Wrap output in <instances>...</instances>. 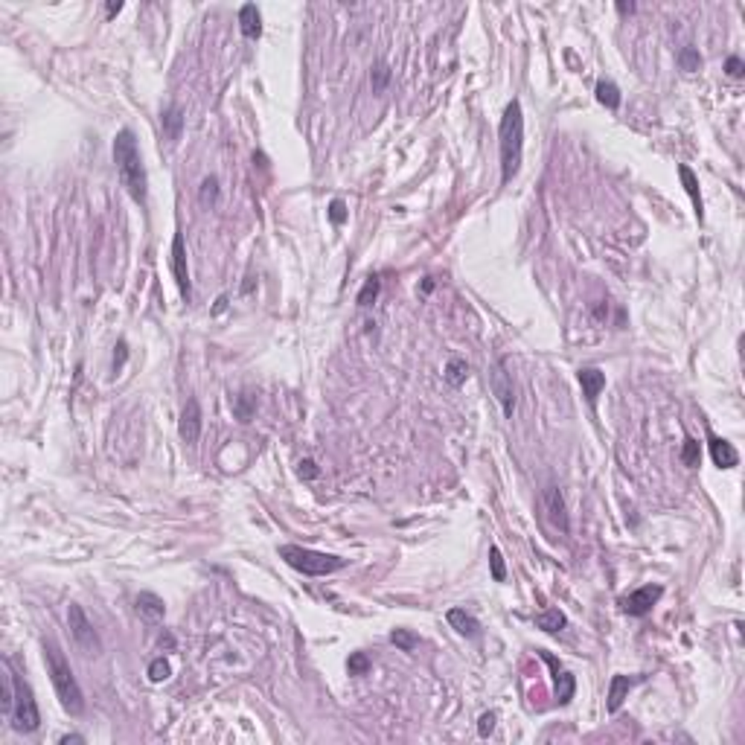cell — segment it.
Here are the masks:
<instances>
[{
	"instance_id": "6da1fadb",
	"label": "cell",
	"mask_w": 745,
	"mask_h": 745,
	"mask_svg": "<svg viewBox=\"0 0 745 745\" xmlns=\"http://www.w3.org/2000/svg\"><path fill=\"white\" fill-rule=\"evenodd\" d=\"M498 149H501V184L507 186L518 175L524 157V111L518 100H510L507 108H503L498 126Z\"/></svg>"
},
{
	"instance_id": "7a4b0ae2",
	"label": "cell",
	"mask_w": 745,
	"mask_h": 745,
	"mask_svg": "<svg viewBox=\"0 0 745 745\" xmlns=\"http://www.w3.org/2000/svg\"><path fill=\"white\" fill-rule=\"evenodd\" d=\"M114 163H117V175L123 181L126 192L143 207L149 198V178H146V166H143L134 131L123 129L114 137Z\"/></svg>"
},
{
	"instance_id": "3957f363",
	"label": "cell",
	"mask_w": 745,
	"mask_h": 745,
	"mask_svg": "<svg viewBox=\"0 0 745 745\" xmlns=\"http://www.w3.org/2000/svg\"><path fill=\"white\" fill-rule=\"evenodd\" d=\"M44 664H47V672H50V679H53V687H56L61 708L70 716H82L85 713V693H82L73 669H70L61 646L56 640H44Z\"/></svg>"
},
{
	"instance_id": "277c9868",
	"label": "cell",
	"mask_w": 745,
	"mask_h": 745,
	"mask_svg": "<svg viewBox=\"0 0 745 745\" xmlns=\"http://www.w3.org/2000/svg\"><path fill=\"white\" fill-rule=\"evenodd\" d=\"M277 554L288 568L300 571L303 576H329L335 571L347 568V559L332 556V554H321V550H309L300 544H280Z\"/></svg>"
},
{
	"instance_id": "5b68a950",
	"label": "cell",
	"mask_w": 745,
	"mask_h": 745,
	"mask_svg": "<svg viewBox=\"0 0 745 745\" xmlns=\"http://www.w3.org/2000/svg\"><path fill=\"white\" fill-rule=\"evenodd\" d=\"M9 719H12V728L20 731V734H32L41 725V713H38V705H35L32 687L20 676H15V705H12Z\"/></svg>"
},
{
	"instance_id": "8992f818",
	"label": "cell",
	"mask_w": 745,
	"mask_h": 745,
	"mask_svg": "<svg viewBox=\"0 0 745 745\" xmlns=\"http://www.w3.org/2000/svg\"><path fill=\"white\" fill-rule=\"evenodd\" d=\"M67 626H70V635H73L76 646L85 655H100L102 652V640H100V635H96L93 623L88 620V614H85V609L79 603L67 606Z\"/></svg>"
},
{
	"instance_id": "52a82bcc",
	"label": "cell",
	"mask_w": 745,
	"mask_h": 745,
	"mask_svg": "<svg viewBox=\"0 0 745 745\" xmlns=\"http://www.w3.org/2000/svg\"><path fill=\"white\" fill-rule=\"evenodd\" d=\"M489 384H492V396L498 399L503 417L513 419V414H515V384H513V376L507 373V362H503V358L492 367Z\"/></svg>"
},
{
	"instance_id": "ba28073f",
	"label": "cell",
	"mask_w": 745,
	"mask_h": 745,
	"mask_svg": "<svg viewBox=\"0 0 745 745\" xmlns=\"http://www.w3.org/2000/svg\"><path fill=\"white\" fill-rule=\"evenodd\" d=\"M661 594H664L661 585H640L632 594H623L620 597V612H626L632 617H646V614L652 612V606L661 600Z\"/></svg>"
},
{
	"instance_id": "9c48e42d",
	"label": "cell",
	"mask_w": 745,
	"mask_h": 745,
	"mask_svg": "<svg viewBox=\"0 0 745 745\" xmlns=\"http://www.w3.org/2000/svg\"><path fill=\"white\" fill-rule=\"evenodd\" d=\"M172 274H175V282H178L181 297L189 303V297H192V285H189V266H186V245H184V236H181V233L172 236Z\"/></svg>"
},
{
	"instance_id": "30bf717a",
	"label": "cell",
	"mask_w": 745,
	"mask_h": 745,
	"mask_svg": "<svg viewBox=\"0 0 745 745\" xmlns=\"http://www.w3.org/2000/svg\"><path fill=\"white\" fill-rule=\"evenodd\" d=\"M201 405H198V399H186V405H184V411H181V422H178V434H181V440L186 443V446H192V443H198V437H201Z\"/></svg>"
},
{
	"instance_id": "8fae6325",
	"label": "cell",
	"mask_w": 745,
	"mask_h": 745,
	"mask_svg": "<svg viewBox=\"0 0 745 745\" xmlns=\"http://www.w3.org/2000/svg\"><path fill=\"white\" fill-rule=\"evenodd\" d=\"M542 503H544L547 521L554 524L559 533H568V530H571V518H568V507H565V498H562V492H559L556 487L544 489V498H542Z\"/></svg>"
},
{
	"instance_id": "7c38bea8",
	"label": "cell",
	"mask_w": 745,
	"mask_h": 745,
	"mask_svg": "<svg viewBox=\"0 0 745 745\" xmlns=\"http://www.w3.org/2000/svg\"><path fill=\"white\" fill-rule=\"evenodd\" d=\"M539 655H542V661L554 669V681H556V702L559 705H568L571 699H573V690H576V679L571 676V672L550 655V652H544V650H539Z\"/></svg>"
},
{
	"instance_id": "4fadbf2b",
	"label": "cell",
	"mask_w": 745,
	"mask_h": 745,
	"mask_svg": "<svg viewBox=\"0 0 745 745\" xmlns=\"http://www.w3.org/2000/svg\"><path fill=\"white\" fill-rule=\"evenodd\" d=\"M643 676H612V684H609V702H606V710L609 713H617L623 708V702H626V696L635 684H640Z\"/></svg>"
},
{
	"instance_id": "5bb4252c",
	"label": "cell",
	"mask_w": 745,
	"mask_h": 745,
	"mask_svg": "<svg viewBox=\"0 0 745 745\" xmlns=\"http://www.w3.org/2000/svg\"><path fill=\"white\" fill-rule=\"evenodd\" d=\"M679 178L684 184V192L690 196V204H693V213H696V219H699V225L705 222V201H702V192H699V178H696V172L690 169V166H679Z\"/></svg>"
},
{
	"instance_id": "9a60e30c",
	"label": "cell",
	"mask_w": 745,
	"mask_h": 745,
	"mask_svg": "<svg viewBox=\"0 0 745 745\" xmlns=\"http://www.w3.org/2000/svg\"><path fill=\"white\" fill-rule=\"evenodd\" d=\"M576 379H580V388H583V396L588 399V405H594L600 391L606 388V373L600 367H580Z\"/></svg>"
},
{
	"instance_id": "2e32d148",
	"label": "cell",
	"mask_w": 745,
	"mask_h": 745,
	"mask_svg": "<svg viewBox=\"0 0 745 745\" xmlns=\"http://www.w3.org/2000/svg\"><path fill=\"white\" fill-rule=\"evenodd\" d=\"M708 448H710V458H713V463H716L719 469H734V466L739 463L737 448H734L728 440H722V437L710 434V437H708Z\"/></svg>"
},
{
	"instance_id": "e0dca14e",
	"label": "cell",
	"mask_w": 745,
	"mask_h": 745,
	"mask_svg": "<svg viewBox=\"0 0 745 745\" xmlns=\"http://www.w3.org/2000/svg\"><path fill=\"white\" fill-rule=\"evenodd\" d=\"M239 30H242V35L248 41H256L262 35V15L254 4H245L242 9H239Z\"/></svg>"
},
{
	"instance_id": "ac0fdd59",
	"label": "cell",
	"mask_w": 745,
	"mask_h": 745,
	"mask_svg": "<svg viewBox=\"0 0 745 745\" xmlns=\"http://www.w3.org/2000/svg\"><path fill=\"white\" fill-rule=\"evenodd\" d=\"M160 123H163V131L169 140H181V129H184V108L178 102H172L169 108H163L160 114Z\"/></svg>"
},
{
	"instance_id": "d6986e66",
	"label": "cell",
	"mask_w": 745,
	"mask_h": 745,
	"mask_svg": "<svg viewBox=\"0 0 745 745\" xmlns=\"http://www.w3.org/2000/svg\"><path fill=\"white\" fill-rule=\"evenodd\" d=\"M533 623H536V626H539L542 632H547V635H556V632H562V629L568 626V617H565L559 609H544L542 614H536V617H533Z\"/></svg>"
},
{
	"instance_id": "ffe728a7",
	"label": "cell",
	"mask_w": 745,
	"mask_h": 745,
	"mask_svg": "<svg viewBox=\"0 0 745 745\" xmlns=\"http://www.w3.org/2000/svg\"><path fill=\"white\" fill-rule=\"evenodd\" d=\"M137 612H140L143 617H149V620H160V617L166 614V603H163V600H160L157 594L143 591V594L137 597Z\"/></svg>"
},
{
	"instance_id": "44dd1931",
	"label": "cell",
	"mask_w": 745,
	"mask_h": 745,
	"mask_svg": "<svg viewBox=\"0 0 745 745\" xmlns=\"http://www.w3.org/2000/svg\"><path fill=\"white\" fill-rule=\"evenodd\" d=\"M448 623L454 629H458L463 638H475L477 632H480V623L466 612V609H451L448 612Z\"/></svg>"
},
{
	"instance_id": "7402d4cb",
	"label": "cell",
	"mask_w": 745,
	"mask_h": 745,
	"mask_svg": "<svg viewBox=\"0 0 745 745\" xmlns=\"http://www.w3.org/2000/svg\"><path fill=\"white\" fill-rule=\"evenodd\" d=\"M594 93H597V102L606 105L609 111H617L620 108V88L612 79H600L597 88H594Z\"/></svg>"
},
{
	"instance_id": "603a6c76",
	"label": "cell",
	"mask_w": 745,
	"mask_h": 745,
	"mask_svg": "<svg viewBox=\"0 0 745 745\" xmlns=\"http://www.w3.org/2000/svg\"><path fill=\"white\" fill-rule=\"evenodd\" d=\"M256 414V396L254 393H239L233 396V417L239 422H251Z\"/></svg>"
},
{
	"instance_id": "cb8c5ba5",
	"label": "cell",
	"mask_w": 745,
	"mask_h": 745,
	"mask_svg": "<svg viewBox=\"0 0 745 745\" xmlns=\"http://www.w3.org/2000/svg\"><path fill=\"white\" fill-rule=\"evenodd\" d=\"M446 381L451 384V388H460V384L469 379V364L463 362V358H451V362L446 364Z\"/></svg>"
},
{
	"instance_id": "d4e9b609",
	"label": "cell",
	"mask_w": 745,
	"mask_h": 745,
	"mask_svg": "<svg viewBox=\"0 0 745 745\" xmlns=\"http://www.w3.org/2000/svg\"><path fill=\"white\" fill-rule=\"evenodd\" d=\"M393 79V70L388 61H376L373 64V73H370V85H373V93H384V88L391 85Z\"/></svg>"
},
{
	"instance_id": "484cf974",
	"label": "cell",
	"mask_w": 745,
	"mask_h": 745,
	"mask_svg": "<svg viewBox=\"0 0 745 745\" xmlns=\"http://www.w3.org/2000/svg\"><path fill=\"white\" fill-rule=\"evenodd\" d=\"M391 643L396 646V650H402V652H414L419 646V635L411 632V629H393L391 632Z\"/></svg>"
},
{
	"instance_id": "4316f807",
	"label": "cell",
	"mask_w": 745,
	"mask_h": 745,
	"mask_svg": "<svg viewBox=\"0 0 745 745\" xmlns=\"http://www.w3.org/2000/svg\"><path fill=\"white\" fill-rule=\"evenodd\" d=\"M379 292H381V280L373 274V277H367L364 280V285H362V292H358V297H355V303L362 306V309H367L370 303H376V297H379Z\"/></svg>"
},
{
	"instance_id": "83f0119b",
	"label": "cell",
	"mask_w": 745,
	"mask_h": 745,
	"mask_svg": "<svg viewBox=\"0 0 745 745\" xmlns=\"http://www.w3.org/2000/svg\"><path fill=\"white\" fill-rule=\"evenodd\" d=\"M198 201H201L204 207H213L215 201H219V178H215V175H207V178L201 181Z\"/></svg>"
},
{
	"instance_id": "f1b7e54d",
	"label": "cell",
	"mask_w": 745,
	"mask_h": 745,
	"mask_svg": "<svg viewBox=\"0 0 745 745\" xmlns=\"http://www.w3.org/2000/svg\"><path fill=\"white\" fill-rule=\"evenodd\" d=\"M679 64H681V70H687V73H696V70L702 67V53L696 50V47H681Z\"/></svg>"
},
{
	"instance_id": "f546056e",
	"label": "cell",
	"mask_w": 745,
	"mask_h": 745,
	"mask_svg": "<svg viewBox=\"0 0 745 745\" xmlns=\"http://www.w3.org/2000/svg\"><path fill=\"white\" fill-rule=\"evenodd\" d=\"M489 568H492V580L495 583H503L507 580V565H503V556H501V547H489Z\"/></svg>"
},
{
	"instance_id": "4dcf8cb0",
	"label": "cell",
	"mask_w": 745,
	"mask_h": 745,
	"mask_svg": "<svg viewBox=\"0 0 745 745\" xmlns=\"http://www.w3.org/2000/svg\"><path fill=\"white\" fill-rule=\"evenodd\" d=\"M169 676H172V667H169V661H166L163 655H160V658H155V661L149 664V681L160 684V681H166Z\"/></svg>"
},
{
	"instance_id": "1f68e13d",
	"label": "cell",
	"mask_w": 745,
	"mask_h": 745,
	"mask_svg": "<svg viewBox=\"0 0 745 745\" xmlns=\"http://www.w3.org/2000/svg\"><path fill=\"white\" fill-rule=\"evenodd\" d=\"M699 460H702V454H699V443H696L693 437H687V440H684V446H681V463H684V466H690V469H696V466H699Z\"/></svg>"
},
{
	"instance_id": "d6a6232c",
	"label": "cell",
	"mask_w": 745,
	"mask_h": 745,
	"mask_svg": "<svg viewBox=\"0 0 745 745\" xmlns=\"http://www.w3.org/2000/svg\"><path fill=\"white\" fill-rule=\"evenodd\" d=\"M347 669H350V676H364V672L370 669V658H367V652H352L350 661H347Z\"/></svg>"
},
{
	"instance_id": "836d02e7",
	"label": "cell",
	"mask_w": 745,
	"mask_h": 745,
	"mask_svg": "<svg viewBox=\"0 0 745 745\" xmlns=\"http://www.w3.org/2000/svg\"><path fill=\"white\" fill-rule=\"evenodd\" d=\"M329 219H332V225H344L347 222V204L341 198H335L329 204Z\"/></svg>"
},
{
	"instance_id": "e575fe53",
	"label": "cell",
	"mask_w": 745,
	"mask_h": 745,
	"mask_svg": "<svg viewBox=\"0 0 745 745\" xmlns=\"http://www.w3.org/2000/svg\"><path fill=\"white\" fill-rule=\"evenodd\" d=\"M495 722H498V713H495V710L484 713V716H480V722H477V734H480V737H489V734L495 731Z\"/></svg>"
},
{
	"instance_id": "d590c367",
	"label": "cell",
	"mask_w": 745,
	"mask_h": 745,
	"mask_svg": "<svg viewBox=\"0 0 745 745\" xmlns=\"http://www.w3.org/2000/svg\"><path fill=\"white\" fill-rule=\"evenodd\" d=\"M297 475H300L303 480H315V477L321 475V469H318V463H315V460H309V458H306V460H300V463H297Z\"/></svg>"
},
{
	"instance_id": "8d00e7d4",
	"label": "cell",
	"mask_w": 745,
	"mask_h": 745,
	"mask_svg": "<svg viewBox=\"0 0 745 745\" xmlns=\"http://www.w3.org/2000/svg\"><path fill=\"white\" fill-rule=\"evenodd\" d=\"M725 73H728L731 79H742V73H745V64H742V59H739V56H731V59L725 61Z\"/></svg>"
},
{
	"instance_id": "74e56055",
	"label": "cell",
	"mask_w": 745,
	"mask_h": 745,
	"mask_svg": "<svg viewBox=\"0 0 745 745\" xmlns=\"http://www.w3.org/2000/svg\"><path fill=\"white\" fill-rule=\"evenodd\" d=\"M126 358H129V344L126 341H119L117 344V352H114V370H119L126 364Z\"/></svg>"
},
{
	"instance_id": "f35d334b",
	"label": "cell",
	"mask_w": 745,
	"mask_h": 745,
	"mask_svg": "<svg viewBox=\"0 0 745 745\" xmlns=\"http://www.w3.org/2000/svg\"><path fill=\"white\" fill-rule=\"evenodd\" d=\"M119 12H123V4H119V0H114V4L105 6V18H117Z\"/></svg>"
},
{
	"instance_id": "ab89813d",
	"label": "cell",
	"mask_w": 745,
	"mask_h": 745,
	"mask_svg": "<svg viewBox=\"0 0 745 745\" xmlns=\"http://www.w3.org/2000/svg\"><path fill=\"white\" fill-rule=\"evenodd\" d=\"M635 9H638L635 4H617V12H620V15H632Z\"/></svg>"
},
{
	"instance_id": "60d3db41",
	"label": "cell",
	"mask_w": 745,
	"mask_h": 745,
	"mask_svg": "<svg viewBox=\"0 0 745 745\" xmlns=\"http://www.w3.org/2000/svg\"><path fill=\"white\" fill-rule=\"evenodd\" d=\"M59 742H64V745H67V742H85V737H79V734H64Z\"/></svg>"
},
{
	"instance_id": "b9f144b4",
	"label": "cell",
	"mask_w": 745,
	"mask_h": 745,
	"mask_svg": "<svg viewBox=\"0 0 745 745\" xmlns=\"http://www.w3.org/2000/svg\"><path fill=\"white\" fill-rule=\"evenodd\" d=\"M431 292H434V280L425 277V280H422V294H431Z\"/></svg>"
},
{
	"instance_id": "7bdbcfd3",
	"label": "cell",
	"mask_w": 745,
	"mask_h": 745,
	"mask_svg": "<svg viewBox=\"0 0 745 745\" xmlns=\"http://www.w3.org/2000/svg\"><path fill=\"white\" fill-rule=\"evenodd\" d=\"M606 315H609V306H597V309H594V318H597V321H603Z\"/></svg>"
}]
</instances>
